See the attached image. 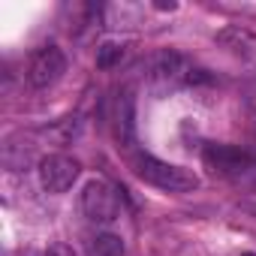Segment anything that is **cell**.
Instances as JSON below:
<instances>
[{
  "label": "cell",
  "instance_id": "cell-10",
  "mask_svg": "<svg viewBox=\"0 0 256 256\" xmlns=\"http://www.w3.org/2000/svg\"><path fill=\"white\" fill-rule=\"evenodd\" d=\"M208 82H211V76L205 70H190L187 72V84H208Z\"/></svg>",
  "mask_w": 256,
  "mask_h": 256
},
{
  "label": "cell",
  "instance_id": "cell-2",
  "mask_svg": "<svg viewBox=\"0 0 256 256\" xmlns=\"http://www.w3.org/2000/svg\"><path fill=\"white\" fill-rule=\"evenodd\" d=\"M82 211L90 223H112L120 214L118 190L106 181H88L82 190Z\"/></svg>",
  "mask_w": 256,
  "mask_h": 256
},
{
  "label": "cell",
  "instance_id": "cell-7",
  "mask_svg": "<svg viewBox=\"0 0 256 256\" xmlns=\"http://www.w3.org/2000/svg\"><path fill=\"white\" fill-rule=\"evenodd\" d=\"M154 78H160V82H178V78H184L187 82V72H190V66H187V60H184V54H178V52H160L157 58H154Z\"/></svg>",
  "mask_w": 256,
  "mask_h": 256
},
{
  "label": "cell",
  "instance_id": "cell-11",
  "mask_svg": "<svg viewBox=\"0 0 256 256\" xmlns=\"http://www.w3.org/2000/svg\"><path fill=\"white\" fill-rule=\"evenodd\" d=\"M46 256H78L70 244H52L48 250H46Z\"/></svg>",
  "mask_w": 256,
  "mask_h": 256
},
{
  "label": "cell",
  "instance_id": "cell-9",
  "mask_svg": "<svg viewBox=\"0 0 256 256\" xmlns=\"http://www.w3.org/2000/svg\"><path fill=\"white\" fill-rule=\"evenodd\" d=\"M120 58H124V48L118 42H102L96 48V66L100 70H112L114 64H120Z\"/></svg>",
  "mask_w": 256,
  "mask_h": 256
},
{
  "label": "cell",
  "instance_id": "cell-4",
  "mask_svg": "<svg viewBox=\"0 0 256 256\" xmlns=\"http://www.w3.org/2000/svg\"><path fill=\"white\" fill-rule=\"evenodd\" d=\"M66 72V54L58 46H42L28 66V82L34 88H52L60 76Z\"/></svg>",
  "mask_w": 256,
  "mask_h": 256
},
{
  "label": "cell",
  "instance_id": "cell-1",
  "mask_svg": "<svg viewBox=\"0 0 256 256\" xmlns=\"http://www.w3.org/2000/svg\"><path fill=\"white\" fill-rule=\"evenodd\" d=\"M133 169H136V175L145 184L160 187V190H169V193H187V190H196L199 187V178L190 169L175 166V163H166V160H157L151 154H136Z\"/></svg>",
  "mask_w": 256,
  "mask_h": 256
},
{
  "label": "cell",
  "instance_id": "cell-13",
  "mask_svg": "<svg viewBox=\"0 0 256 256\" xmlns=\"http://www.w3.org/2000/svg\"><path fill=\"white\" fill-rule=\"evenodd\" d=\"M241 256H256V253H241Z\"/></svg>",
  "mask_w": 256,
  "mask_h": 256
},
{
  "label": "cell",
  "instance_id": "cell-12",
  "mask_svg": "<svg viewBox=\"0 0 256 256\" xmlns=\"http://www.w3.org/2000/svg\"><path fill=\"white\" fill-rule=\"evenodd\" d=\"M154 6H157V10H163V12H166V10H169V12H172V10H178V4H175V0H157Z\"/></svg>",
  "mask_w": 256,
  "mask_h": 256
},
{
  "label": "cell",
  "instance_id": "cell-3",
  "mask_svg": "<svg viewBox=\"0 0 256 256\" xmlns=\"http://www.w3.org/2000/svg\"><path fill=\"white\" fill-rule=\"evenodd\" d=\"M78 172L82 166L66 154H48L40 160V184L46 193H66L76 184Z\"/></svg>",
  "mask_w": 256,
  "mask_h": 256
},
{
  "label": "cell",
  "instance_id": "cell-8",
  "mask_svg": "<svg viewBox=\"0 0 256 256\" xmlns=\"http://www.w3.org/2000/svg\"><path fill=\"white\" fill-rule=\"evenodd\" d=\"M88 253L90 256H124V238L114 232H96L88 241Z\"/></svg>",
  "mask_w": 256,
  "mask_h": 256
},
{
  "label": "cell",
  "instance_id": "cell-5",
  "mask_svg": "<svg viewBox=\"0 0 256 256\" xmlns=\"http://www.w3.org/2000/svg\"><path fill=\"white\" fill-rule=\"evenodd\" d=\"M114 139L120 148L136 145V96L133 90H120L114 100Z\"/></svg>",
  "mask_w": 256,
  "mask_h": 256
},
{
  "label": "cell",
  "instance_id": "cell-6",
  "mask_svg": "<svg viewBox=\"0 0 256 256\" xmlns=\"http://www.w3.org/2000/svg\"><path fill=\"white\" fill-rule=\"evenodd\" d=\"M205 163H208V169H214L220 175H235V172H244L250 166V154L235 148V145H208Z\"/></svg>",
  "mask_w": 256,
  "mask_h": 256
}]
</instances>
